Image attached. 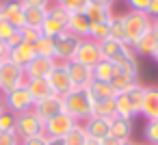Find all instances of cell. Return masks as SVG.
I'll return each instance as SVG.
<instances>
[{
	"mask_svg": "<svg viewBox=\"0 0 158 145\" xmlns=\"http://www.w3.org/2000/svg\"><path fill=\"white\" fill-rule=\"evenodd\" d=\"M0 41H5L9 48L22 41V39H20L18 28H15V26H11V24H9L5 18H0Z\"/></svg>",
	"mask_w": 158,
	"mask_h": 145,
	"instance_id": "cell-30",
	"label": "cell"
},
{
	"mask_svg": "<svg viewBox=\"0 0 158 145\" xmlns=\"http://www.w3.org/2000/svg\"><path fill=\"white\" fill-rule=\"evenodd\" d=\"M22 85H26V74L22 67L13 65L11 61L0 63V95H5Z\"/></svg>",
	"mask_w": 158,
	"mask_h": 145,
	"instance_id": "cell-5",
	"label": "cell"
},
{
	"mask_svg": "<svg viewBox=\"0 0 158 145\" xmlns=\"http://www.w3.org/2000/svg\"><path fill=\"white\" fill-rule=\"evenodd\" d=\"M67 31L74 33L76 37L85 39V37H89V33H91V22L87 20V15H85L82 11L69 13V18H67Z\"/></svg>",
	"mask_w": 158,
	"mask_h": 145,
	"instance_id": "cell-20",
	"label": "cell"
},
{
	"mask_svg": "<svg viewBox=\"0 0 158 145\" xmlns=\"http://www.w3.org/2000/svg\"><path fill=\"white\" fill-rule=\"evenodd\" d=\"M152 59H154V61H156V63H158V48H156V50H154V54H152Z\"/></svg>",
	"mask_w": 158,
	"mask_h": 145,
	"instance_id": "cell-50",
	"label": "cell"
},
{
	"mask_svg": "<svg viewBox=\"0 0 158 145\" xmlns=\"http://www.w3.org/2000/svg\"><path fill=\"white\" fill-rule=\"evenodd\" d=\"M147 15H149L152 20L158 18V0H152V2H149V7H147Z\"/></svg>",
	"mask_w": 158,
	"mask_h": 145,
	"instance_id": "cell-44",
	"label": "cell"
},
{
	"mask_svg": "<svg viewBox=\"0 0 158 145\" xmlns=\"http://www.w3.org/2000/svg\"><path fill=\"white\" fill-rule=\"evenodd\" d=\"M152 18L143 11H126L123 13V24H126V41L132 48L145 33L152 31Z\"/></svg>",
	"mask_w": 158,
	"mask_h": 145,
	"instance_id": "cell-3",
	"label": "cell"
},
{
	"mask_svg": "<svg viewBox=\"0 0 158 145\" xmlns=\"http://www.w3.org/2000/svg\"><path fill=\"white\" fill-rule=\"evenodd\" d=\"M82 126H85V130H87L89 139H91V141H95V143H100L102 139H106V136H108L110 121H108V119H102V117H89Z\"/></svg>",
	"mask_w": 158,
	"mask_h": 145,
	"instance_id": "cell-18",
	"label": "cell"
},
{
	"mask_svg": "<svg viewBox=\"0 0 158 145\" xmlns=\"http://www.w3.org/2000/svg\"><path fill=\"white\" fill-rule=\"evenodd\" d=\"M143 100H145V85H141V82L134 85L132 89L123 91V93H117V95H115V110H117V117L134 119L136 115H141Z\"/></svg>",
	"mask_w": 158,
	"mask_h": 145,
	"instance_id": "cell-2",
	"label": "cell"
},
{
	"mask_svg": "<svg viewBox=\"0 0 158 145\" xmlns=\"http://www.w3.org/2000/svg\"><path fill=\"white\" fill-rule=\"evenodd\" d=\"M35 52H37V56H44V59H54V56H56V50H54V39H52V37L41 35V37L35 41Z\"/></svg>",
	"mask_w": 158,
	"mask_h": 145,
	"instance_id": "cell-33",
	"label": "cell"
},
{
	"mask_svg": "<svg viewBox=\"0 0 158 145\" xmlns=\"http://www.w3.org/2000/svg\"><path fill=\"white\" fill-rule=\"evenodd\" d=\"M5 108V100H2V95H0V110Z\"/></svg>",
	"mask_w": 158,
	"mask_h": 145,
	"instance_id": "cell-51",
	"label": "cell"
},
{
	"mask_svg": "<svg viewBox=\"0 0 158 145\" xmlns=\"http://www.w3.org/2000/svg\"><path fill=\"white\" fill-rule=\"evenodd\" d=\"M74 61L76 63H82L87 67H95L100 61H102V50H100V44L93 41L91 37H85L80 39V46L74 54Z\"/></svg>",
	"mask_w": 158,
	"mask_h": 145,
	"instance_id": "cell-11",
	"label": "cell"
},
{
	"mask_svg": "<svg viewBox=\"0 0 158 145\" xmlns=\"http://www.w3.org/2000/svg\"><path fill=\"white\" fill-rule=\"evenodd\" d=\"M46 13H48V9H41V7H24V26L41 28Z\"/></svg>",
	"mask_w": 158,
	"mask_h": 145,
	"instance_id": "cell-29",
	"label": "cell"
},
{
	"mask_svg": "<svg viewBox=\"0 0 158 145\" xmlns=\"http://www.w3.org/2000/svg\"><path fill=\"white\" fill-rule=\"evenodd\" d=\"M50 145H65V141L63 139H54V141L50 139Z\"/></svg>",
	"mask_w": 158,
	"mask_h": 145,
	"instance_id": "cell-48",
	"label": "cell"
},
{
	"mask_svg": "<svg viewBox=\"0 0 158 145\" xmlns=\"http://www.w3.org/2000/svg\"><path fill=\"white\" fill-rule=\"evenodd\" d=\"M26 89H28V93L35 97V102L46 100L48 95H52V89H50V85H48L46 78H28V80H26Z\"/></svg>",
	"mask_w": 158,
	"mask_h": 145,
	"instance_id": "cell-25",
	"label": "cell"
},
{
	"mask_svg": "<svg viewBox=\"0 0 158 145\" xmlns=\"http://www.w3.org/2000/svg\"><path fill=\"white\" fill-rule=\"evenodd\" d=\"M136 145H143V143H136ZM145 145H147V143H145Z\"/></svg>",
	"mask_w": 158,
	"mask_h": 145,
	"instance_id": "cell-54",
	"label": "cell"
},
{
	"mask_svg": "<svg viewBox=\"0 0 158 145\" xmlns=\"http://www.w3.org/2000/svg\"><path fill=\"white\" fill-rule=\"evenodd\" d=\"M0 18H5L15 28H22L24 26V2L22 0H2Z\"/></svg>",
	"mask_w": 158,
	"mask_h": 145,
	"instance_id": "cell-13",
	"label": "cell"
},
{
	"mask_svg": "<svg viewBox=\"0 0 158 145\" xmlns=\"http://www.w3.org/2000/svg\"><path fill=\"white\" fill-rule=\"evenodd\" d=\"M113 63L117 65L119 72H126V74L139 76V56L134 54V50H132L130 46H126V48L117 54V59H115Z\"/></svg>",
	"mask_w": 158,
	"mask_h": 145,
	"instance_id": "cell-17",
	"label": "cell"
},
{
	"mask_svg": "<svg viewBox=\"0 0 158 145\" xmlns=\"http://www.w3.org/2000/svg\"><path fill=\"white\" fill-rule=\"evenodd\" d=\"M82 13L87 15V20H89L91 24H104V22H108V20L113 18V7H108V5H98V2H89Z\"/></svg>",
	"mask_w": 158,
	"mask_h": 145,
	"instance_id": "cell-21",
	"label": "cell"
},
{
	"mask_svg": "<svg viewBox=\"0 0 158 145\" xmlns=\"http://www.w3.org/2000/svg\"><path fill=\"white\" fill-rule=\"evenodd\" d=\"M24 7H41V9H50L54 5V0H22Z\"/></svg>",
	"mask_w": 158,
	"mask_h": 145,
	"instance_id": "cell-43",
	"label": "cell"
},
{
	"mask_svg": "<svg viewBox=\"0 0 158 145\" xmlns=\"http://www.w3.org/2000/svg\"><path fill=\"white\" fill-rule=\"evenodd\" d=\"M13 132L20 136V141L28 139V136H35V134H44V121L39 119V115L35 110L20 113L15 117V130Z\"/></svg>",
	"mask_w": 158,
	"mask_h": 145,
	"instance_id": "cell-8",
	"label": "cell"
},
{
	"mask_svg": "<svg viewBox=\"0 0 158 145\" xmlns=\"http://www.w3.org/2000/svg\"><path fill=\"white\" fill-rule=\"evenodd\" d=\"M37 115H39V119L46 123L48 119H52V117H56L59 113H63V97L61 95H48L46 100H39V102H35V108H33Z\"/></svg>",
	"mask_w": 158,
	"mask_h": 145,
	"instance_id": "cell-12",
	"label": "cell"
},
{
	"mask_svg": "<svg viewBox=\"0 0 158 145\" xmlns=\"http://www.w3.org/2000/svg\"><path fill=\"white\" fill-rule=\"evenodd\" d=\"M2 100H5V108L11 110V113H15V115L28 113V110L35 108V97L28 93L26 85H22V87H18V89H13V91L5 93Z\"/></svg>",
	"mask_w": 158,
	"mask_h": 145,
	"instance_id": "cell-6",
	"label": "cell"
},
{
	"mask_svg": "<svg viewBox=\"0 0 158 145\" xmlns=\"http://www.w3.org/2000/svg\"><path fill=\"white\" fill-rule=\"evenodd\" d=\"M63 141H65V145H87L91 139H89V134H87L85 126H82V123H78V126H76V128H74V130H72Z\"/></svg>",
	"mask_w": 158,
	"mask_h": 145,
	"instance_id": "cell-34",
	"label": "cell"
},
{
	"mask_svg": "<svg viewBox=\"0 0 158 145\" xmlns=\"http://www.w3.org/2000/svg\"><path fill=\"white\" fill-rule=\"evenodd\" d=\"M15 113L2 108L0 110V132H13L15 130Z\"/></svg>",
	"mask_w": 158,
	"mask_h": 145,
	"instance_id": "cell-36",
	"label": "cell"
},
{
	"mask_svg": "<svg viewBox=\"0 0 158 145\" xmlns=\"http://www.w3.org/2000/svg\"><path fill=\"white\" fill-rule=\"evenodd\" d=\"M108 37L119 41V44H126V24H123V13H113V18L108 20Z\"/></svg>",
	"mask_w": 158,
	"mask_h": 145,
	"instance_id": "cell-26",
	"label": "cell"
},
{
	"mask_svg": "<svg viewBox=\"0 0 158 145\" xmlns=\"http://www.w3.org/2000/svg\"><path fill=\"white\" fill-rule=\"evenodd\" d=\"M156 48H158V35H156L154 31L145 33V35L132 46V50H134L136 56H147V59H152V54H154Z\"/></svg>",
	"mask_w": 158,
	"mask_h": 145,
	"instance_id": "cell-24",
	"label": "cell"
},
{
	"mask_svg": "<svg viewBox=\"0 0 158 145\" xmlns=\"http://www.w3.org/2000/svg\"><path fill=\"white\" fill-rule=\"evenodd\" d=\"M87 2H98V5H108V7H113V0H87Z\"/></svg>",
	"mask_w": 158,
	"mask_h": 145,
	"instance_id": "cell-47",
	"label": "cell"
},
{
	"mask_svg": "<svg viewBox=\"0 0 158 145\" xmlns=\"http://www.w3.org/2000/svg\"><path fill=\"white\" fill-rule=\"evenodd\" d=\"M113 2H115V0H113Z\"/></svg>",
	"mask_w": 158,
	"mask_h": 145,
	"instance_id": "cell-56",
	"label": "cell"
},
{
	"mask_svg": "<svg viewBox=\"0 0 158 145\" xmlns=\"http://www.w3.org/2000/svg\"><path fill=\"white\" fill-rule=\"evenodd\" d=\"M149 2H152V0H126L128 11H143V13H147Z\"/></svg>",
	"mask_w": 158,
	"mask_h": 145,
	"instance_id": "cell-40",
	"label": "cell"
},
{
	"mask_svg": "<svg viewBox=\"0 0 158 145\" xmlns=\"http://www.w3.org/2000/svg\"><path fill=\"white\" fill-rule=\"evenodd\" d=\"M132 132H134L132 119H123V117H113V119H110L108 136H113V139H117V141L126 143V141H130Z\"/></svg>",
	"mask_w": 158,
	"mask_h": 145,
	"instance_id": "cell-19",
	"label": "cell"
},
{
	"mask_svg": "<svg viewBox=\"0 0 158 145\" xmlns=\"http://www.w3.org/2000/svg\"><path fill=\"white\" fill-rule=\"evenodd\" d=\"M54 5L63 7L69 13H78V11H85L89 2H87V0H54Z\"/></svg>",
	"mask_w": 158,
	"mask_h": 145,
	"instance_id": "cell-37",
	"label": "cell"
},
{
	"mask_svg": "<svg viewBox=\"0 0 158 145\" xmlns=\"http://www.w3.org/2000/svg\"><path fill=\"white\" fill-rule=\"evenodd\" d=\"M152 31H154V33H156V35H158V18H156V20H154V22H152Z\"/></svg>",
	"mask_w": 158,
	"mask_h": 145,
	"instance_id": "cell-49",
	"label": "cell"
},
{
	"mask_svg": "<svg viewBox=\"0 0 158 145\" xmlns=\"http://www.w3.org/2000/svg\"><path fill=\"white\" fill-rule=\"evenodd\" d=\"M78 46H80V37H76L69 31L61 33L59 37H54V50H56V56L54 59L56 61H65V63L74 61V54H76Z\"/></svg>",
	"mask_w": 158,
	"mask_h": 145,
	"instance_id": "cell-10",
	"label": "cell"
},
{
	"mask_svg": "<svg viewBox=\"0 0 158 145\" xmlns=\"http://www.w3.org/2000/svg\"><path fill=\"white\" fill-rule=\"evenodd\" d=\"M67 72H69V80L74 89H87L89 82L93 80V67H87L82 63L69 61L67 63Z\"/></svg>",
	"mask_w": 158,
	"mask_h": 145,
	"instance_id": "cell-15",
	"label": "cell"
},
{
	"mask_svg": "<svg viewBox=\"0 0 158 145\" xmlns=\"http://www.w3.org/2000/svg\"><path fill=\"white\" fill-rule=\"evenodd\" d=\"M63 113H67L78 123H85L89 117H93V100L85 89H74L67 95H63Z\"/></svg>",
	"mask_w": 158,
	"mask_h": 145,
	"instance_id": "cell-1",
	"label": "cell"
},
{
	"mask_svg": "<svg viewBox=\"0 0 158 145\" xmlns=\"http://www.w3.org/2000/svg\"><path fill=\"white\" fill-rule=\"evenodd\" d=\"M141 115L145 119H158V87L156 85L145 87V100H143Z\"/></svg>",
	"mask_w": 158,
	"mask_h": 145,
	"instance_id": "cell-22",
	"label": "cell"
},
{
	"mask_svg": "<svg viewBox=\"0 0 158 145\" xmlns=\"http://www.w3.org/2000/svg\"><path fill=\"white\" fill-rule=\"evenodd\" d=\"M20 145H50V139L46 134H35V136H28V139H22Z\"/></svg>",
	"mask_w": 158,
	"mask_h": 145,
	"instance_id": "cell-41",
	"label": "cell"
},
{
	"mask_svg": "<svg viewBox=\"0 0 158 145\" xmlns=\"http://www.w3.org/2000/svg\"><path fill=\"white\" fill-rule=\"evenodd\" d=\"M93 117H102V119H113L117 117V110H115V97L113 100H100V102H93Z\"/></svg>",
	"mask_w": 158,
	"mask_h": 145,
	"instance_id": "cell-31",
	"label": "cell"
},
{
	"mask_svg": "<svg viewBox=\"0 0 158 145\" xmlns=\"http://www.w3.org/2000/svg\"><path fill=\"white\" fill-rule=\"evenodd\" d=\"M117 72H119V69H117V65H115L113 61H104V59H102V61L93 67V78H95V80L110 82V80L117 76Z\"/></svg>",
	"mask_w": 158,
	"mask_h": 145,
	"instance_id": "cell-27",
	"label": "cell"
},
{
	"mask_svg": "<svg viewBox=\"0 0 158 145\" xmlns=\"http://www.w3.org/2000/svg\"><path fill=\"white\" fill-rule=\"evenodd\" d=\"M67 18H69V11H65L63 7L59 5H52L46 13V20L41 24V35L46 37H59L61 33L67 31Z\"/></svg>",
	"mask_w": 158,
	"mask_h": 145,
	"instance_id": "cell-4",
	"label": "cell"
},
{
	"mask_svg": "<svg viewBox=\"0 0 158 145\" xmlns=\"http://www.w3.org/2000/svg\"><path fill=\"white\" fill-rule=\"evenodd\" d=\"M46 80H48V85H50V89H52L54 95H61V97H63V95H67L69 91H74L65 61H54V67H52V72H50V76H48Z\"/></svg>",
	"mask_w": 158,
	"mask_h": 145,
	"instance_id": "cell-7",
	"label": "cell"
},
{
	"mask_svg": "<svg viewBox=\"0 0 158 145\" xmlns=\"http://www.w3.org/2000/svg\"><path fill=\"white\" fill-rule=\"evenodd\" d=\"M87 145H100V143H95V141H89V143H87Z\"/></svg>",
	"mask_w": 158,
	"mask_h": 145,
	"instance_id": "cell-53",
	"label": "cell"
},
{
	"mask_svg": "<svg viewBox=\"0 0 158 145\" xmlns=\"http://www.w3.org/2000/svg\"><path fill=\"white\" fill-rule=\"evenodd\" d=\"M89 37L93 39V41H104V39H108V22H104V24H91V33H89Z\"/></svg>",
	"mask_w": 158,
	"mask_h": 145,
	"instance_id": "cell-39",
	"label": "cell"
},
{
	"mask_svg": "<svg viewBox=\"0 0 158 145\" xmlns=\"http://www.w3.org/2000/svg\"><path fill=\"white\" fill-rule=\"evenodd\" d=\"M7 59H9V46L5 41H0V63L7 61Z\"/></svg>",
	"mask_w": 158,
	"mask_h": 145,
	"instance_id": "cell-45",
	"label": "cell"
},
{
	"mask_svg": "<svg viewBox=\"0 0 158 145\" xmlns=\"http://www.w3.org/2000/svg\"><path fill=\"white\" fill-rule=\"evenodd\" d=\"M126 48V44H119V41H115V39H104V41H100V50H102V59L104 61H115L117 59V54L121 52Z\"/></svg>",
	"mask_w": 158,
	"mask_h": 145,
	"instance_id": "cell-32",
	"label": "cell"
},
{
	"mask_svg": "<svg viewBox=\"0 0 158 145\" xmlns=\"http://www.w3.org/2000/svg\"><path fill=\"white\" fill-rule=\"evenodd\" d=\"M143 139L147 145H158V119H147L143 126Z\"/></svg>",
	"mask_w": 158,
	"mask_h": 145,
	"instance_id": "cell-35",
	"label": "cell"
},
{
	"mask_svg": "<svg viewBox=\"0 0 158 145\" xmlns=\"http://www.w3.org/2000/svg\"><path fill=\"white\" fill-rule=\"evenodd\" d=\"M100 145H121V141H117V139H113V136H106V139L100 141Z\"/></svg>",
	"mask_w": 158,
	"mask_h": 145,
	"instance_id": "cell-46",
	"label": "cell"
},
{
	"mask_svg": "<svg viewBox=\"0 0 158 145\" xmlns=\"http://www.w3.org/2000/svg\"><path fill=\"white\" fill-rule=\"evenodd\" d=\"M54 61L56 59H44V56H35L26 67H24V74H26V80L28 78H48L52 67H54Z\"/></svg>",
	"mask_w": 158,
	"mask_h": 145,
	"instance_id": "cell-16",
	"label": "cell"
},
{
	"mask_svg": "<svg viewBox=\"0 0 158 145\" xmlns=\"http://www.w3.org/2000/svg\"><path fill=\"white\" fill-rule=\"evenodd\" d=\"M89 95H91V100L93 102H100V100H113L117 93H115V89L110 87V82H104V80H91L89 82V87L85 89Z\"/></svg>",
	"mask_w": 158,
	"mask_h": 145,
	"instance_id": "cell-23",
	"label": "cell"
},
{
	"mask_svg": "<svg viewBox=\"0 0 158 145\" xmlns=\"http://www.w3.org/2000/svg\"><path fill=\"white\" fill-rule=\"evenodd\" d=\"M20 136L15 132H0V145H20Z\"/></svg>",
	"mask_w": 158,
	"mask_h": 145,
	"instance_id": "cell-42",
	"label": "cell"
},
{
	"mask_svg": "<svg viewBox=\"0 0 158 145\" xmlns=\"http://www.w3.org/2000/svg\"><path fill=\"white\" fill-rule=\"evenodd\" d=\"M76 126H78L76 119H72L67 113H59L56 117H52V119H48L44 123V134L48 139H52V141L54 139H65Z\"/></svg>",
	"mask_w": 158,
	"mask_h": 145,
	"instance_id": "cell-9",
	"label": "cell"
},
{
	"mask_svg": "<svg viewBox=\"0 0 158 145\" xmlns=\"http://www.w3.org/2000/svg\"><path fill=\"white\" fill-rule=\"evenodd\" d=\"M18 33H20V39L26 44H35L41 37V28H33V26H22L18 28Z\"/></svg>",
	"mask_w": 158,
	"mask_h": 145,
	"instance_id": "cell-38",
	"label": "cell"
},
{
	"mask_svg": "<svg viewBox=\"0 0 158 145\" xmlns=\"http://www.w3.org/2000/svg\"><path fill=\"white\" fill-rule=\"evenodd\" d=\"M35 56H37V52H35V44L20 41V44H15V46L9 48V59H7V61H11L13 65H18V67L24 69Z\"/></svg>",
	"mask_w": 158,
	"mask_h": 145,
	"instance_id": "cell-14",
	"label": "cell"
},
{
	"mask_svg": "<svg viewBox=\"0 0 158 145\" xmlns=\"http://www.w3.org/2000/svg\"><path fill=\"white\" fill-rule=\"evenodd\" d=\"M121 145H136V143H132V141H126V143H121Z\"/></svg>",
	"mask_w": 158,
	"mask_h": 145,
	"instance_id": "cell-52",
	"label": "cell"
},
{
	"mask_svg": "<svg viewBox=\"0 0 158 145\" xmlns=\"http://www.w3.org/2000/svg\"><path fill=\"white\" fill-rule=\"evenodd\" d=\"M0 7H2V0H0Z\"/></svg>",
	"mask_w": 158,
	"mask_h": 145,
	"instance_id": "cell-55",
	"label": "cell"
},
{
	"mask_svg": "<svg viewBox=\"0 0 158 145\" xmlns=\"http://www.w3.org/2000/svg\"><path fill=\"white\" fill-rule=\"evenodd\" d=\"M139 82H141L139 76H132V74H126V72H117V76L110 80V87L115 89V93H123V91L132 89Z\"/></svg>",
	"mask_w": 158,
	"mask_h": 145,
	"instance_id": "cell-28",
	"label": "cell"
}]
</instances>
